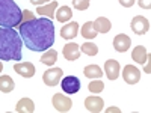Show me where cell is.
<instances>
[{
	"instance_id": "22",
	"label": "cell",
	"mask_w": 151,
	"mask_h": 113,
	"mask_svg": "<svg viewBox=\"0 0 151 113\" xmlns=\"http://www.w3.org/2000/svg\"><path fill=\"white\" fill-rule=\"evenodd\" d=\"M82 36L86 38V39H94V38H97V30L94 27V23L92 21H86L83 26H82Z\"/></svg>"
},
{
	"instance_id": "31",
	"label": "cell",
	"mask_w": 151,
	"mask_h": 113,
	"mask_svg": "<svg viewBox=\"0 0 151 113\" xmlns=\"http://www.w3.org/2000/svg\"><path fill=\"white\" fill-rule=\"evenodd\" d=\"M109 112H119V110H118L116 107H110V109H107V113H109Z\"/></svg>"
},
{
	"instance_id": "15",
	"label": "cell",
	"mask_w": 151,
	"mask_h": 113,
	"mask_svg": "<svg viewBox=\"0 0 151 113\" xmlns=\"http://www.w3.org/2000/svg\"><path fill=\"white\" fill-rule=\"evenodd\" d=\"M148 51H147V48L144 45H137L133 48V53H132V59L134 62H137V64H141V65H145V62H148Z\"/></svg>"
},
{
	"instance_id": "16",
	"label": "cell",
	"mask_w": 151,
	"mask_h": 113,
	"mask_svg": "<svg viewBox=\"0 0 151 113\" xmlns=\"http://www.w3.org/2000/svg\"><path fill=\"white\" fill-rule=\"evenodd\" d=\"M56 9H58V3H56V2H50V3L45 5V6H36V14L44 15V17H48L50 20H52V18L55 17Z\"/></svg>"
},
{
	"instance_id": "21",
	"label": "cell",
	"mask_w": 151,
	"mask_h": 113,
	"mask_svg": "<svg viewBox=\"0 0 151 113\" xmlns=\"http://www.w3.org/2000/svg\"><path fill=\"white\" fill-rule=\"evenodd\" d=\"M83 74L88 79H100L104 72L101 71V68H100L98 65H88V67H85Z\"/></svg>"
},
{
	"instance_id": "3",
	"label": "cell",
	"mask_w": 151,
	"mask_h": 113,
	"mask_svg": "<svg viewBox=\"0 0 151 113\" xmlns=\"http://www.w3.org/2000/svg\"><path fill=\"white\" fill-rule=\"evenodd\" d=\"M23 11L14 0H0V27H17L21 23Z\"/></svg>"
},
{
	"instance_id": "14",
	"label": "cell",
	"mask_w": 151,
	"mask_h": 113,
	"mask_svg": "<svg viewBox=\"0 0 151 113\" xmlns=\"http://www.w3.org/2000/svg\"><path fill=\"white\" fill-rule=\"evenodd\" d=\"M77 33H79V24L76 21L65 24V26L60 29V36L64 38V39H73V38L77 36Z\"/></svg>"
},
{
	"instance_id": "32",
	"label": "cell",
	"mask_w": 151,
	"mask_h": 113,
	"mask_svg": "<svg viewBox=\"0 0 151 113\" xmlns=\"http://www.w3.org/2000/svg\"><path fill=\"white\" fill-rule=\"evenodd\" d=\"M2 71H3V64L0 62V72H2Z\"/></svg>"
},
{
	"instance_id": "26",
	"label": "cell",
	"mask_w": 151,
	"mask_h": 113,
	"mask_svg": "<svg viewBox=\"0 0 151 113\" xmlns=\"http://www.w3.org/2000/svg\"><path fill=\"white\" fill-rule=\"evenodd\" d=\"M73 6L77 11H85L89 8V0H73Z\"/></svg>"
},
{
	"instance_id": "23",
	"label": "cell",
	"mask_w": 151,
	"mask_h": 113,
	"mask_svg": "<svg viewBox=\"0 0 151 113\" xmlns=\"http://www.w3.org/2000/svg\"><path fill=\"white\" fill-rule=\"evenodd\" d=\"M56 60H58V51H56V50H50L48 48V51H45L41 56V62H42L44 65H48V67L55 65Z\"/></svg>"
},
{
	"instance_id": "25",
	"label": "cell",
	"mask_w": 151,
	"mask_h": 113,
	"mask_svg": "<svg viewBox=\"0 0 151 113\" xmlns=\"http://www.w3.org/2000/svg\"><path fill=\"white\" fill-rule=\"evenodd\" d=\"M88 89H89L92 94H100V92H103V89H104V83L101 82V80H92L91 83H89V86H88Z\"/></svg>"
},
{
	"instance_id": "2",
	"label": "cell",
	"mask_w": 151,
	"mask_h": 113,
	"mask_svg": "<svg viewBox=\"0 0 151 113\" xmlns=\"http://www.w3.org/2000/svg\"><path fill=\"white\" fill-rule=\"evenodd\" d=\"M23 39L12 27H0V60H21Z\"/></svg>"
},
{
	"instance_id": "8",
	"label": "cell",
	"mask_w": 151,
	"mask_h": 113,
	"mask_svg": "<svg viewBox=\"0 0 151 113\" xmlns=\"http://www.w3.org/2000/svg\"><path fill=\"white\" fill-rule=\"evenodd\" d=\"M122 79L127 84H136L141 80V71L133 65H125L122 69Z\"/></svg>"
},
{
	"instance_id": "28",
	"label": "cell",
	"mask_w": 151,
	"mask_h": 113,
	"mask_svg": "<svg viewBox=\"0 0 151 113\" xmlns=\"http://www.w3.org/2000/svg\"><path fill=\"white\" fill-rule=\"evenodd\" d=\"M137 3L142 9H150L151 8V0H137Z\"/></svg>"
},
{
	"instance_id": "29",
	"label": "cell",
	"mask_w": 151,
	"mask_h": 113,
	"mask_svg": "<svg viewBox=\"0 0 151 113\" xmlns=\"http://www.w3.org/2000/svg\"><path fill=\"white\" fill-rule=\"evenodd\" d=\"M134 2H136V0H119V3H121L124 8H130V6H133Z\"/></svg>"
},
{
	"instance_id": "7",
	"label": "cell",
	"mask_w": 151,
	"mask_h": 113,
	"mask_svg": "<svg viewBox=\"0 0 151 113\" xmlns=\"http://www.w3.org/2000/svg\"><path fill=\"white\" fill-rule=\"evenodd\" d=\"M60 86H62V89H64L65 94L73 95V94H77L80 91V80L77 77H74V75H68V77L62 79Z\"/></svg>"
},
{
	"instance_id": "18",
	"label": "cell",
	"mask_w": 151,
	"mask_h": 113,
	"mask_svg": "<svg viewBox=\"0 0 151 113\" xmlns=\"http://www.w3.org/2000/svg\"><path fill=\"white\" fill-rule=\"evenodd\" d=\"M94 27L97 30V33H107L112 29V23L109 21V18L106 17H98L94 21Z\"/></svg>"
},
{
	"instance_id": "6",
	"label": "cell",
	"mask_w": 151,
	"mask_h": 113,
	"mask_svg": "<svg viewBox=\"0 0 151 113\" xmlns=\"http://www.w3.org/2000/svg\"><path fill=\"white\" fill-rule=\"evenodd\" d=\"M62 75H64V71L60 68H52L42 74V82L47 84V86H58Z\"/></svg>"
},
{
	"instance_id": "13",
	"label": "cell",
	"mask_w": 151,
	"mask_h": 113,
	"mask_svg": "<svg viewBox=\"0 0 151 113\" xmlns=\"http://www.w3.org/2000/svg\"><path fill=\"white\" fill-rule=\"evenodd\" d=\"M85 107L89 112H92V113H98V112L103 110L104 101L100 97H88L85 99Z\"/></svg>"
},
{
	"instance_id": "20",
	"label": "cell",
	"mask_w": 151,
	"mask_h": 113,
	"mask_svg": "<svg viewBox=\"0 0 151 113\" xmlns=\"http://www.w3.org/2000/svg\"><path fill=\"white\" fill-rule=\"evenodd\" d=\"M14 87H15V83L9 75H0V91H2L3 94L12 92Z\"/></svg>"
},
{
	"instance_id": "5",
	"label": "cell",
	"mask_w": 151,
	"mask_h": 113,
	"mask_svg": "<svg viewBox=\"0 0 151 113\" xmlns=\"http://www.w3.org/2000/svg\"><path fill=\"white\" fill-rule=\"evenodd\" d=\"M130 27L133 30V33L136 35H145L148 30H150V21L142 17V15H136L133 20H132V24H130Z\"/></svg>"
},
{
	"instance_id": "27",
	"label": "cell",
	"mask_w": 151,
	"mask_h": 113,
	"mask_svg": "<svg viewBox=\"0 0 151 113\" xmlns=\"http://www.w3.org/2000/svg\"><path fill=\"white\" fill-rule=\"evenodd\" d=\"M33 18H35V15H33L32 11H29V9H24V11H23V14H21V23L30 21V20H33ZM21 23H20V24H21Z\"/></svg>"
},
{
	"instance_id": "17",
	"label": "cell",
	"mask_w": 151,
	"mask_h": 113,
	"mask_svg": "<svg viewBox=\"0 0 151 113\" xmlns=\"http://www.w3.org/2000/svg\"><path fill=\"white\" fill-rule=\"evenodd\" d=\"M15 110L18 113H32L35 112V104L30 98H21L15 106Z\"/></svg>"
},
{
	"instance_id": "11",
	"label": "cell",
	"mask_w": 151,
	"mask_h": 113,
	"mask_svg": "<svg viewBox=\"0 0 151 113\" xmlns=\"http://www.w3.org/2000/svg\"><path fill=\"white\" fill-rule=\"evenodd\" d=\"M62 54L64 57L70 62H74L80 57V45H77L76 42H68L64 45V50H62Z\"/></svg>"
},
{
	"instance_id": "9",
	"label": "cell",
	"mask_w": 151,
	"mask_h": 113,
	"mask_svg": "<svg viewBox=\"0 0 151 113\" xmlns=\"http://www.w3.org/2000/svg\"><path fill=\"white\" fill-rule=\"evenodd\" d=\"M119 71H121V67L118 60L109 59L104 62V74L109 80H116L119 77Z\"/></svg>"
},
{
	"instance_id": "12",
	"label": "cell",
	"mask_w": 151,
	"mask_h": 113,
	"mask_svg": "<svg viewBox=\"0 0 151 113\" xmlns=\"http://www.w3.org/2000/svg\"><path fill=\"white\" fill-rule=\"evenodd\" d=\"M130 45H132V39L125 33H119V35H116L115 38H113V48L119 53L127 51V50L130 48Z\"/></svg>"
},
{
	"instance_id": "1",
	"label": "cell",
	"mask_w": 151,
	"mask_h": 113,
	"mask_svg": "<svg viewBox=\"0 0 151 113\" xmlns=\"http://www.w3.org/2000/svg\"><path fill=\"white\" fill-rule=\"evenodd\" d=\"M18 27L24 45L32 51H45L55 44V26L50 18H33Z\"/></svg>"
},
{
	"instance_id": "30",
	"label": "cell",
	"mask_w": 151,
	"mask_h": 113,
	"mask_svg": "<svg viewBox=\"0 0 151 113\" xmlns=\"http://www.w3.org/2000/svg\"><path fill=\"white\" fill-rule=\"evenodd\" d=\"M29 2H30L32 5H35V6H41V5H44V3H48V0H29Z\"/></svg>"
},
{
	"instance_id": "24",
	"label": "cell",
	"mask_w": 151,
	"mask_h": 113,
	"mask_svg": "<svg viewBox=\"0 0 151 113\" xmlns=\"http://www.w3.org/2000/svg\"><path fill=\"white\" fill-rule=\"evenodd\" d=\"M80 51H83L85 54L88 56H95L98 53V47L92 42H85L82 47H80Z\"/></svg>"
},
{
	"instance_id": "4",
	"label": "cell",
	"mask_w": 151,
	"mask_h": 113,
	"mask_svg": "<svg viewBox=\"0 0 151 113\" xmlns=\"http://www.w3.org/2000/svg\"><path fill=\"white\" fill-rule=\"evenodd\" d=\"M52 103H53V107L60 112V113H67L73 109V99L64 94H55L53 98H52Z\"/></svg>"
},
{
	"instance_id": "10",
	"label": "cell",
	"mask_w": 151,
	"mask_h": 113,
	"mask_svg": "<svg viewBox=\"0 0 151 113\" xmlns=\"http://www.w3.org/2000/svg\"><path fill=\"white\" fill-rule=\"evenodd\" d=\"M14 71H15L18 75H21V77H24V79L33 77L35 72H36L33 64H30V62H18V64L14 65Z\"/></svg>"
},
{
	"instance_id": "19",
	"label": "cell",
	"mask_w": 151,
	"mask_h": 113,
	"mask_svg": "<svg viewBox=\"0 0 151 113\" xmlns=\"http://www.w3.org/2000/svg\"><path fill=\"white\" fill-rule=\"evenodd\" d=\"M55 17H56V20H58L59 23H67V21H70L71 17H73V11H71L70 6H60V8L55 12Z\"/></svg>"
}]
</instances>
